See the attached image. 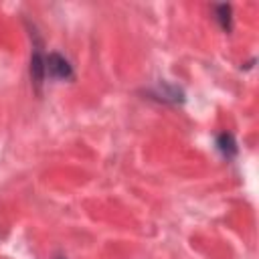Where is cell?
I'll return each instance as SVG.
<instances>
[{"label": "cell", "mask_w": 259, "mask_h": 259, "mask_svg": "<svg viewBox=\"0 0 259 259\" xmlns=\"http://www.w3.org/2000/svg\"><path fill=\"white\" fill-rule=\"evenodd\" d=\"M45 79H55V81H71L75 79L73 65L59 53H49L45 55Z\"/></svg>", "instance_id": "6da1fadb"}, {"label": "cell", "mask_w": 259, "mask_h": 259, "mask_svg": "<svg viewBox=\"0 0 259 259\" xmlns=\"http://www.w3.org/2000/svg\"><path fill=\"white\" fill-rule=\"evenodd\" d=\"M30 79L36 85V89L45 81V53L40 51L38 45L32 47V57H30Z\"/></svg>", "instance_id": "7a4b0ae2"}, {"label": "cell", "mask_w": 259, "mask_h": 259, "mask_svg": "<svg viewBox=\"0 0 259 259\" xmlns=\"http://www.w3.org/2000/svg\"><path fill=\"white\" fill-rule=\"evenodd\" d=\"M217 150L227 158V160H231V158H235L237 156V142H235V138H233V134H227V132H223V134H219L217 136Z\"/></svg>", "instance_id": "3957f363"}, {"label": "cell", "mask_w": 259, "mask_h": 259, "mask_svg": "<svg viewBox=\"0 0 259 259\" xmlns=\"http://www.w3.org/2000/svg\"><path fill=\"white\" fill-rule=\"evenodd\" d=\"M214 18L219 20V24H221V28L223 30H231V26H233V16H231V6L229 4H217L214 6Z\"/></svg>", "instance_id": "277c9868"}, {"label": "cell", "mask_w": 259, "mask_h": 259, "mask_svg": "<svg viewBox=\"0 0 259 259\" xmlns=\"http://www.w3.org/2000/svg\"><path fill=\"white\" fill-rule=\"evenodd\" d=\"M59 259H63V257H59Z\"/></svg>", "instance_id": "5b68a950"}]
</instances>
